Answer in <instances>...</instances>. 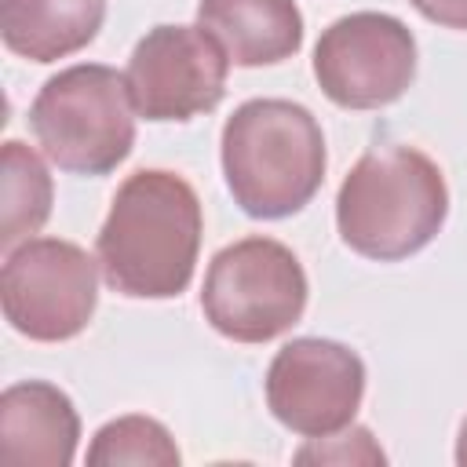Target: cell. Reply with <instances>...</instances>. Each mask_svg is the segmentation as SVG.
<instances>
[{
  "mask_svg": "<svg viewBox=\"0 0 467 467\" xmlns=\"http://www.w3.org/2000/svg\"><path fill=\"white\" fill-rule=\"evenodd\" d=\"M201 201L193 186L164 168L128 175L95 237L106 285L128 299H171L186 292L201 252Z\"/></svg>",
  "mask_w": 467,
  "mask_h": 467,
  "instance_id": "1",
  "label": "cell"
},
{
  "mask_svg": "<svg viewBox=\"0 0 467 467\" xmlns=\"http://www.w3.org/2000/svg\"><path fill=\"white\" fill-rule=\"evenodd\" d=\"M106 22V0H0V40L29 62L88 47Z\"/></svg>",
  "mask_w": 467,
  "mask_h": 467,
  "instance_id": "12",
  "label": "cell"
},
{
  "mask_svg": "<svg viewBox=\"0 0 467 467\" xmlns=\"http://www.w3.org/2000/svg\"><path fill=\"white\" fill-rule=\"evenodd\" d=\"M0 303L18 336L33 343L73 339L99 303V259L62 237H29L4 259Z\"/></svg>",
  "mask_w": 467,
  "mask_h": 467,
  "instance_id": "6",
  "label": "cell"
},
{
  "mask_svg": "<svg viewBox=\"0 0 467 467\" xmlns=\"http://www.w3.org/2000/svg\"><path fill=\"white\" fill-rule=\"evenodd\" d=\"M204 26L234 66L255 69L292 58L303 47V15L296 0H201Z\"/></svg>",
  "mask_w": 467,
  "mask_h": 467,
  "instance_id": "11",
  "label": "cell"
},
{
  "mask_svg": "<svg viewBox=\"0 0 467 467\" xmlns=\"http://www.w3.org/2000/svg\"><path fill=\"white\" fill-rule=\"evenodd\" d=\"M427 22L445 29H467V0H409Z\"/></svg>",
  "mask_w": 467,
  "mask_h": 467,
  "instance_id": "16",
  "label": "cell"
},
{
  "mask_svg": "<svg viewBox=\"0 0 467 467\" xmlns=\"http://www.w3.org/2000/svg\"><path fill=\"white\" fill-rule=\"evenodd\" d=\"M80 441V416L66 390L47 379L11 383L0 394V445L11 463L69 467Z\"/></svg>",
  "mask_w": 467,
  "mask_h": 467,
  "instance_id": "10",
  "label": "cell"
},
{
  "mask_svg": "<svg viewBox=\"0 0 467 467\" xmlns=\"http://www.w3.org/2000/svg\"><path fill=\"white\" fill-rule=\"evenodd\" d=\"M29 128L51 164L69 175H106L135 146V102L128 77L102 62H80L44 80L29 106Z\"/></svg>",
  "mask_w": 467,
  "mask_h": 467,
  "instance_id": "4",
  "label": "cell"
},
{
  "mask_svg": "<svg viewBox=\"0 0 467 467\" xmlns=\"http://www.w3.org/2000/svg\"><path fill=\"white\" fill-rule=\"evenodd\" d=\"M314 77L325 99L343 109L390 106L412 88L416 36L383 11L343 15L317 36Z\"/></svg>",
  "mask_w": 467,
  "mask_h": 467,
  "instance_id": "7",
  "label": "cell"
},
{
  "mask_svg": "<svg viewBox=\"0 0 467 467\" xmlns=\"http://www.w3.org/2000/svg\"><path fill=\"white\" fill-rule=\"evenodd\" d=\"M219 146L226 190L252 219H288L325 182V135L317 117L299 102H241L226 117Z\"/></svg>",
  "mask_w": 467,
  "mask_h": 467,
  "instance_id": "2",
  "label": "cell"
},
{
  "mask_svg": "<svg viewBox=\"0 0 467 467\" xmlns=\"http://www.w3.org/2000/svg\"><path fill=\"white\" fill-rule=\"evenodd\" d=\"M4 219H0V244L11 252L15 244L29 241L51 215V175L44 161L18 139L4 142V190H0Z\"/></svg>",
  "mask_w": 467,
  "mask_h": 467,
  "instance_id": "13",
  "label": "cell"
},
{
  "mask_svg": "<svg viewBox=\"0 0 467 467\" xmlns=\"http://www.w3.org/2000/svg\"><path fill=\"white\" fill-rule=\"evenodd\" d=\"M179 460L175 438L150 416H117L88 445V463L95 467H175Z\"/></svg>",
  "mask_w": 467,
  "mask_h": 467,
  "instance_id": "14",
  "label": "cell"
},
{
  "mask_svg": "<svg viewBox=\"0 0 467 467\" xmlns=\"http://www.w3.org/2000/svg\"><path fill=\"white\" fill-rule=\"evenodd\" d=\"M339 445H325V438H310L306 449L296 452L299 463H383V449L372 441V434L365 427H350L347 434L336 438Z\"/></svg>",
  "mask_w": 467,
  "mask_h": 467,
  "instance_id": "15",
  "label": "cell"
},
{
  "mask_svg": "<svg viewBox=\"0 0 467 467\" xmlns=\"http://www.w3.org/2000/svg\"><path fill=\"white\" fill-rule=\"evenodd\" d=\"M306 296V270L288 244L274 237H241L212 255L201 310L219 336L234 343H266L303 317Z\"/></svg>",
  "mask_w": 467,
  "mask_h": 467,
  "instance_id": "5",
  "label": "cell"
},
{
  "mask_svg": "<svg viewBox=\"0 0 467 467\" xmlns=\"http://www.w3.org/2000/svg\"><path fill=\"white\" fill-rule=\"evenodd\" d=\"M449 215L441 168L416 146L368 150L336 193V226L350 252L398 263L427 248Z\"/></svg>",
  "mask_w": 467,
  "mask_h": 467,
  "instance_id": "3",
  "label": "cell"
},
{
  "mask_svg": "<svg viewBox=\"0 0 467 467\" xmlns=\"http://www.w3.org/2000/svg\"><path fill=\"white\" fill-rule=\"evenodd\" d=\"M230 58L204 26H153L128 58V91L146 120H190L226 95Z\"/></svg>",
  "mask_w": 467,
  "mask_h": 467,
  "instance_id": "9",
  "label": "cell"
},
{
  "mask_svg": "<svg viewBox=\"0 0 467 467\" xmlns=\"http://www.w3.org/2000/svg\"><path fill=\"white\" fill-rule=\"evenodd\" d=\"M456 463L467 467V420L460 423V438H456Z\"/></svg>",
  "mask_w": 467,
  "mask_h": 467,
  "instance_id": "17",
  "label": "cell"
},
{
  "mask_svg": "<svg viewBox=\"0 0 467 467\" xmlns=\"http://www.w3.org/2000/svg\"><path fill=\"white\" fill-rule=\"evenodd\" d=\"M365 398V361L321 336L285 343L266 368V405L281 427L303 438L347 431Z\"/></svg>",
  "mask_w": 467,
  "mask_h": 467,
  "instance_id": "8",
  "label": "cell"
}]
</instances>
